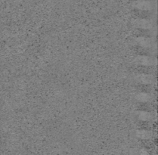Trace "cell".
Listing matches in <instances>:
<instances>
[{
	"instance_id": "cell-7",
	"label": "cell",
	"mask_w": 158,
	"mask_h": 155,
	"mask_svg": "<svg viewBox=\"0 0 158 155\" xmlns=\"http://www.w3.org/2000/svg\"><path fill=\"white\" fill-rule=\"evenodd\" d=\"M138 136L142 139H148V138L150 137L151 133L148 132V131H145V130H141L139 131L137 133Z\"/></svg>"
},
{
	"instance_id": "cell-3",
	"label": "cell",
	"mask_w": 158,
	"mask_h": 155,
	"mask_svg": "<svg viewBox=\"0 0 158 155\" xmlns=\"http://www.w3.org/2000/svg\"><path fill=\"white\" fill-rule=\"evenodd\" d=\"M136 25L137 27L140 28H143V29H149L152 25L150 23V21H147V20H144V19H141L137 21L136 22Z\"/></svg>"
},
{
	"instance_id": "cell-4",
	"label": "cell",
	"mask_w": 158,
	"mask_h": 155,
	"mask_svg": "<svg viewBox=\"0 0 158 155\" xmlns=\"http://www.w3.org/2000/svg\"><path fill=\"white\" fill-rule=\"evenodd\" d=\"M138 79H139V80L142 82V83L148 84L151 83V82L153 81V78L151 76L145 75V74H142V75L139 76Z\"/></svg>"
},
{
	"instance_id": "cell-1",
	"label": "cell",
	"mask_w": 158,
	"mask_h": 155,
	"mask_svg": "<svg viewBox=\"0 0 158 155\" xmlns=\"http://www.w3.org/2000/svg\"><path fill=\"white\" fill-rule=\"evenodd\" d=\"M136 61L138 62V64L141 65H146V66H148V65H153L154 64V61L152 58L148 56H140L136 59Z\"/></svg>"
},
{
	"instance_id": "cell-2",
	"label": "cell",
	"mask_w": 158,
	"mask_h": 155,
	"mask_svg": "<svg viewBox=\"0 0 158 155\" xmlns=\"http://www.w3.org/2000/svg\"><path fill=\"white\" fill-rule=\"evenodd\" d=\"M135 6L137 8L143 11H148L151 8V5L149 2L148 1H138L135 3Z\"/></svg>"
},
{
	"instance_id": "cell-5",
	"label": "cell",
	"mask_w": 158,
	"mask_h": 155,
	"mask_svg": "<svg viewBox=\"0 0 158 155\" xmlns=\"http://www.w3.org/2000/svg\"><path fill=\"white\" fill-rule=\"evenodd\" d=\"M138 43H139V45H142V47H145V48H148V47L150 46L151 42L148 39L145 38V37H139L138 39Z\"/></svg>"
},
{
	"instance_id": "cell-8",
	"label": "cell",
	"mask_w": 158,
	"mask_h": 155,
	"mask_svg": "<svg viewBox=\"0 0 158 155\" xmlns=\"http://www.w3.org/2000/svg\"><path fill=\"white\" fill-rule=\"evenodd\" d=\"M139 117L140 118V119H142V120H148V119H150L151 118V114H149V113L143 111V112H140Z\"/></svg>"
},
{
	"instance_id": "cell-6",
	"label": "cell",
	"mask_w": 158,
	"mask_h": 155,
	"mask_svg": "<svg viewBox=\"0 0 158 155\" xmlns=\"http://www.w3.org/2000/svg\"><path fill=\"white\" fill-rule=\"evenodd\" d=\"M137 99L139 101H140V102H146L149 101V99H150V96L146 93H140L137 95Z\"/></svg>"
}]
</instances>
